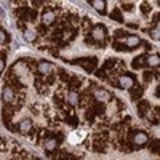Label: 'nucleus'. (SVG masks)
I'll return each mask as SVG.
<instances>
[{
  "label": "nucleus",
  "instance_id": "25",
  "mask_svg": "<svg viewBox=\"0 0 160 160\" xmlns=\"http://www.w3.org/2000/svg\"><path fill=\"white\" fill-rule=\"evenodd\" d=\"M93 118H94V112L90 109V111L87 112V120H88V122H93Z\"/></svg>",
  "mask_w": 160,
  "mask_h": 160
},
{
  "label": "nucleus",
  "instance_id": "7",
  "mask_svg": "<svg viewBox=\"0 0 160 160\" xmlns=\"http://www.w3.org/2000/svg\"><path fill=\"white\" fill-rule=\"evenodd\" d=\"M18 130H19V133H21V135H27V133H31V130H32V122L29 120V118H24V120H21V122H19Z\"/></svg>",
  "mask_w": 160,
  "mask_h": 160
},
{
  "label": "nucleus",
  "instance_id": "3",
  "mask_svg": "<svg viewBox=\"0 0 160 160\" xmlns=\"http://www.w3.org/2000/svg\"><path fill=\"white\" fill-rule=\"evenodd\" d=\"M147 141H149V136L144 131H135L131 135V143L135 144V146H144Z\"/></svg>",
  "mask_w": 160,
  "mask_h": 160
},
{
  "label": "nucleus",
  "instance_id": "9",
  "mask_svg": "<svg viewBox=\"0 0 160 160\" xmlns=\"http://www.w3.org/2000/svg\"><path fill=\"white\" fill-rule=\"evenodd\" d=\"M94 96H96V99L99 103H107L109 99H111V93L106 90H98L96 93H94Z\"/></svg>",
  "mask_w": 160,
  "mask_h": 160
},
{
  "label": "nucleus",
  "instance_id": "8",
  "mask_svg": "<svg viewBox=\"0 0 160 160\" xmlns=\"http://www.w3.org/2000/svg\"><path fill=\"white\" fill-rule=\"evenodd\" d=\"M55 19H56V14L53 13V11H50V10H46L45 13H43V16H42V21H43L45 26H51L53 23H55Z\"/></svg>",
  "mask_w": 160,
  "mask_h": 160
},
{
  "label": "nucleus",
  "instance_id": "17",
  "mask_svg": "<svg viewBox=\"0 0 160 160\" xmlns=\"http://www.w3.org/2000/svg\"><path fill=\"white\" fill-rule=\"evenodd\" d=\"M24 38L27 42H35V40H37V32L27 29V31H24Z\"/></svg>",
  "mask_w": 160,
  "mask_h": 160
},
{
  "label": "nucleus",
  "instance_id": "4",
  "mask_svg": "<svg viewBox=\"0 0 160 160\" xmlns=\"http://www.w3.org/2000/svg\"><path fill=\"white\" fill-rule=\"evenodd\" d=\"M133 82H135V79H133V75H120L118 77V80H117V87H120V88H133Z\"/></svg>",
  "mask_w": 160,
  "mask_h": 160
},
{
  "label": "nucleus",
  "instance_id": "28",
  "mask_svg": "<svg viewBox=\"0 0 160 160\" xmlns=\"http://www.w3.org/2000/svg\"><path fill=\"white\" fill-rule=\"evenodd\" d=\"M123 35H125V31H122V29L115 31V37H123Z\"/></svg>",
  "mask_w": 160,
  "mask_h": 160
},
{
  "label": "nucleus",
  "instance_id": "18",
  "mask_svg": "<svg viewBox=\"0 0 160 160\" xmlns=\"http://www.w3.org/2000/svg\"><path fill=\"white\" fill-rule=\"evenodd\" d=\"M147 64H149V66H159V56L157 55H154V56H149V58H147Z\"/></svg>",
  "mask_w": 160,
  "mask_h": 160
},
{
  "label": "nucleus",
  "instance_id": "26",
  "mask_svg": "<svg viewBox=\"0 0 160 160\" xmlns=\"http://www.w3.org/2000/svg\"><path fill=\"white\" fill-rule=\"evenodd\" d=\"M122 7H123V10H125V11H131L133 10V3H123Z\"/></svg>",
  "mask_w": 160,
  "mask_h": 160
},
{
  "label": "nucleus",
  "instance_id": "1",
  "mask_svg": "<svg viewBox=\"0 0 160 160\" xmlns=\"http://www.w3.org/2000/svg\"><path fill=\"white\" fill-rule=\"evenodd\" d=\"M106 31H107V29L103 24H96L93 27V31H91V38L98 42L96 46H104L103 43H104V38H106Z\"/></svg>",
  "mask_w": 160,
  "mask_h": 160
},
{
  "label": "nucleus",
  "instance_id": "13",
  "mask_svg": "<svg viewBox=\"0 0 160 160\" xmlns=\"http://www.w3.org/2000/svg\"><path fill=\"white\" fill-rule=\"evenodd\" d=\"M59 144V139L58 138H46L45 139V147L46 150H55Z\"/></svg>",
  "mask_w": 160,
  "mask_h": 160
},
{
  "label": "nucleus",
  "instance_id": "14",
  "mask_svg": "<svg viewBox=\"0 0 160 160\" xmlns=\"http://www.w3.org/2000/svg\"><path fill=\"white\" fill-rule=\"evenodd\" d=\"M147 112H149V103H147V101H141L138 104V114L141 115V117H146Z\"/></svg>",
  "mask_w": 160,
  "mask_h": 160
},
{
  "label": "nucleus",
  "instance_id": "19",
  "mask_svg": "<svg viewBox=\"0 0 160 160\" xmlns=\"http://www.w3.org/2000/svg\"><path fill=\"white\" fill-rule=\"evenodd\" d=\"M143 58H144V56H136V59L133 61V67H135V69H138V67L144 63V59H143Z\"/></svg>",
  "mask_w": 160,
  "mask_h": 160
},
{
  "label": "nucleus",
  "instance_id": "23",
  "mask_svg": "<svg viewBox=\"0 0 160 160\" xmlns=\"http://www.w3.org/2000/svg\"><path fill=\"white\" fill-rule=\"evenodd\" d=\"M150 150H152V152H159V141H157V139H155V141H154V143L152 144H150Z\"/></svg>",
  "mask_w": 160,
  "mask_h": 160
},
{
  "label": "nucleus",
  "instance_id": "27",
  "mask_svg": "<svg viewBox=\"0 0 160 160\" xmlns=\"http://www.w3.org/2000/svg\"><path fill=\"white\" fill-rule=\"evenodd\" d=\"M150 35H152V38H155V40H159V29H155V31L150 32Z\"/></svg>",
  "mask_w": 160,
  "mask_h": 160
},
{
  "label": "nucleus",
  "instance_id": "6",
  "mask_svg": "<svg viewBox=\"0 0 160 160\" xmlns=\"http://www.w3.org/2000/svg\"><path fill=\"white\" fill-rule=\"evenodd\" d=\"M14 99H16V94H14V90L10 87V85H7V87L3 88V101L5 104H10V103H14Z\"/></svg>",
  "mask_w": 160,
  "mask_h": 160
},
{
  "label": "nucleus",
  "instance_id": "12",
  "mask_svg": "<svg viewBox=\"0 0 160 160\" xmlns=\"http://www.w3.org/2000/svg\"><path fill=\"white\" fill-rule=\"evenodd\" d=\"M90 3H91V7H94L96 11H99V13H103V14L106 13V2L104 0H91Z\"/></svg>",
  "mask_w": 160,
  "mask_h": 160
},
{
  "label": "nucleus",
  "instance_id": "10",
  "mask_svg": "<svg viewBox=\"0 0 160 160\" xmlns=\"http://www.w3.org/2000/svg\"><path fill=\"white\" fill-rule=\"evenodd\" d=\"M79 101H80L79 93H77L75 90H70L69 93H67V103H69L70 106H77V104H79Z\"/></svg>",
  "mask_w": 160,
  "mask_h": 160
},
{
  "label": "nucleus",
  "instance_id": "11",
  "mask_svg": "<svg viewBox=\"0 0 160 160\" xmlns=\"http://www.w3.org/2000/svg\"><path fill=\"white\" fill-rule=\"evenodd\" d=\"M125 43H126V48H136L139 45V37L138 35H128L125 38Z\"/></svg>",
  "mask_w": 160,
  "mask_h": 160
},
{
  "label": "nucleus",
  "instance_id": "21",
  "mask_svg": "<svg viewBox=\"0 0 160 160\" xmlns=\"http://www.w3.org/2000/svg\"><path fill=\"white\" fill-rule=\"evenodd\" d=\"M112 46H114V50H117V51H126V50H128L126 46H123L122 43H118V42H114Z\"/></svg>",
  "mask_w": 160,
  "mask_h": 160
},
{
  "label": "nucleus",
  "instance_id": "2",
  "mask_svg": "<svg viewBox=\"0 0 160 160\" xmlns=\"http://www.w3.org/2000/svg\"><path fill=\"white\" fill-rule=\"evenodd\" d=\"M72 64H80L85 70L88 72H93L94 67L98 64V59L96 58H85V59H77V61H72Z\"/></svg>",
  "mask_w": 160,
  "mask_h": 160
},
{
  "label": "nucleus",
  "instance_id": "24",
  "mask_svg": "<svg viewBox=\"0 0 160 160\" xmlns=\"http://www.w3.org/2000/svg\"><path fill=\"white\" fill-rule=\"evenodd\" d=\"M141 11H143L144 14H149V11H150L149 5H147V3H141Z\"/></svg>",
  "mask_w": 160,
  "mask_h": 160
},
{
  "label": "nucleus",
  "instance_id": "5",
  "mask_svg": "<svg viewBox=\"0 0 160 160\" xmlns=\"http://www.w3.org/2000/svg\"><path fill=\"white\" fill-rule=\"evenodd\" d=\"M37 69L40 74H43V75H48V74H53L55 72L56 67L53 66L51 63H48V61H40V63L37 64Z\"/></svg>",
  "mask_w": 160,
  "mask_h": 160
},
{
  "label": "nucleus",
  "instance_id": "15",
  "mask_svg": "<svg viewBox=\"0 0 160 160\" xmlns=\"http://www.w3.org/2000/svg\"><path fill=\"white\" fill-rule=\"evenodd\" d=\"M143 96V87H139V85H136L135 88H131V99L133 101H136L138 98Z\"/></svg>",
  "mask_w": 160,
  "mask_h": 160
},
{
  "label": "nucleus",
  "instance_id": "16",
  "mask_svg": "<svg viewBox=\"0 0 160 160\" xmlns=\"http://www.w3.org/2000/svg\"><path fill=\"white\" fill-rule=\"evenodd\" d=\"M111 19H114V21H118V23H123V21H125L118 8H114V10H112V13H111Z\"/></svg>",
  "mask_w": 160,
  "mask_h": 160
},
{
  "label": "nucleus",
  "instance_id": "30",
  "mask_svg": "<svg viewBox=\"0 0 160 160\" xmlns=\"http://www.w3.org/2000/svg\"><path fill=\"white\" fill-rule=\"evenodd\" d=\"M150 77H152V75H150V72H146V74H144V79H146V80H150Z\"/></svg>",
  "mask_w": 160,
  "mask_h": 160
},
{
  "label": "nucleus",
  "instance_id": "22",
  "mask_svg": "<svg viewBox=\"0 0 160 160\" xmlns=\"http://www.w3.org/2000/svg\"><path fill=\"white\" fill-rule=\"evenodd\" d=\"M8 40V37H7V32L3 31V29H0V45H3L5 42Z\"/></svg>",
  "mask_w": 160,
  "mask_h": 160
},
{
  "label": "nucleus",
  "instance_id": "20",
  "mask_svg": "<svg viewBox=\"0 0 160 160\" xmlns=\"http://www.w3.org/2000/svg\"><path fill=\"white\" fill-rule=\"evenodd\" d=\"M115 63H117V61H115V58H112V59H109V61H106V64L103 66V70H106V69H111L112 66H115Z\"/></svg>",
  "mask_w": 160,
  "mask_h": 160
},
{
  "label": "nucleus",
  "instance_id": "29",
  "mask_svg": "<svg viewBox=\"0 0 160 160\" xmlns=\"http://www.w3.org/2000/svg\"><path fill=\"white\" fill-rule=\"evenodd\" d=\"M3 69H5V61L3 59H0V72H2Z\"/></svg>",
  "mask_w": 160,
  "mask_h": 160
}]
</instances>
